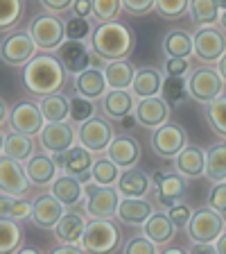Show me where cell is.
Segmentation results:
<instances>
[{"label":"cell","mask_w":226,"mask_h":254,"mask_svg":"<svg viewBox=\"0 0 226 254\" xmlns=\"http://www.w3.org/2000/svg\"><path fill=\"white\" fill-rule=\"evenodd\" d=\"M68 206L63 204L52 190L50 193H41L34 197V209H32V222L39 229H54L61 216L66 213Z\"/></svg>","instance_id":"cell-19"},{"label":"cell","mask_w":226,"mask_h":254,"mask_svg":"<svg viewBox=\"0 0 226 254\" xmlns=\"http://www.w3.org/2000/svg\"><path fill=\"white\" fill-rule=\"evenodd\" d=\"M217 5H220V9L224 11L226 9V0H217Z\"/></svg>","instance_id":"cell-61"},{"label":"cell","mask_w":226,"mask_h":254,"mask_svg":"<svg viewBox=\"0 0 226 254\" xmlns=\"http://www.w3.org/2000/svg\"><path fill=\"white\" fill-rule=\"evenodd\" d=\"M45 127V116L41 111V105L34 100H21L18 105L11 107V129L30 136H39Z\"/></svg>","instance_id":"cell-18"},{"label":"cell","mask_w":226,"mask_h":254,"mask_svg":"<svg viewBox=\"0 0 226 254\" xmlns=\"http://www.w3.org/2000/svg\"><path fill=\"white\" fill-rule=\"evenodd\" d=\"M95 5V21L106 23V21H118L120 11H125L122 0H93Z\"/></svg>","instance_id":"cell-47"},{"label":"cell","mask_w":226,"mask_h":254,"mask_svg":"<svg viewBox=\"0 0 226 254\" xmlns=\"http://www.w3.org/2000/svg\"><path fill=\"white\" fill-rule=\"evenodd\" d=\"M215 66H217V70H220V75H222V77H224V82H226V53L222 55V57H220V62H217Z\"/></svg>","instance_id":"cell-58"},{"label":"cell","mask_w":226,"mask_h":254,"mask_svg":"<svg viewBox=\"0 0 226 254\" xmlns=\"http://www.w3.org/2000/svg\"><path fill=\"white\" fill-rule=\"evenodd\" d=\"M32 209H34V200H25V195H7L2 193L0 197V216L11 218V220L25 222L32 220Z\"/></svg>","instance_id":"cell-36"},{"label":"cell","mask_w":226,"mask_h":254,"mask_svg":"<svg viewBox=\"0 0 226 254\" xmlns=\"http://www.w3.org/2000/svg\"><path fill=\"white\" fill-rule=\"evenodd\" d=\"M217 25H220V27H222V30H224V32H226V9H224V11H222V16H220V23H217Z\"/></svg>","instance_id":"cell-60"},{"label":"cell","mask_w":226,"mask_h":254,"mask_svg":"<svg viewBox=\"0 0 226 254\" xmlns=\"http://www.w3.org/2000/svg\"><path fill=\"white\" fill-rule=\"evenodd\" d=\"M188 70H190L188 57H165L163 62L165 75H188Z\"/></svg>","instance_id":"cell-51"},{"label":"cell","mask_w":226,"mask_h":254,"mask_svg":"<svg viewBox=\"0 0 226 254\" xmlns=\"http://www.w3.org/2000/svg\"><path fill=\"white\" fill-rule=\"evenodd\" d=\"M37 152V143L30 134H23V132H9V134H2V154L11 159H18L25 164L27 159L32 154Z\"/></svg>","instance_id":"cell-33"},{"label":"cell","mask_w":226,"mask_h":254,"mask_svg":"<svg viewBox=\"0 0 226 254\" xmlns=\"http://www.w3.org/2000/svg\"><path fill=\"white\" fill-rule=\"evenodd\" d=\"M93 164H95V152H90L86 145H82L77 141L68 150V161H66V168L63 170L86 184V182L93 180Z\"/></svg>","instance_id":"cell-26"},{"label":"cell","mask_w":226,"mask_h":254,"mask_svg":"<svg viewBox=\"0 0 226 254\" xmlns=\"http://www.w3.org/2000/svg\"><path fill=\"white\" fill-rule=\"evenodd\" d=\"M116 136V129H113V121L106 118L104 114H95L93 118H89L86 123L77 125V141L82 145L90 150L95 154L106 152L109 143Z\"/></svg>","instance_id":"cell-12"},{"label":"cell","mask_w":226,"mask_h":254,"mask_svg":"<svg viewBox=\"0 0 226 254\" xmlns=\"http://www.w3.org/2000/svg\"><path fill=\"white\" fill-rule=\"evenodd\" d=\"M39 105H41V111L45 116V123L70 121V98L61 91L39 98Z\"/></svg>","instance_id":"cell-34"},{"label":"cell","mask_w":226,"mask_h":254,"mask_svg":"<svg viewBox=\"0 0 226 254\" xmlns=\"http://www.w3.org/2000/svg\"><path fill=\"white\" fill-rule=\"evenodd\" d=\"M188 16L197 27L217 25V23H220V16H222V9H220V5H217V0H190Z\"/></svg>","instance_id":"cell-37"},{"label":"cell","mask_w":226,"mask_h":254,"mask_svg":"<svg viewBox=\"0 0 226 254\" xmlns=\"http://www.w3.org/2000/svg\"><path fill=\"white\" fill-rule=\"evenodd\" d=\"M195 37V57L204 64H217L226 53V32L220 25L197 27Z\"/></svg>","instance_id":"cell-13"},{"label":"cell","mask_w":226,"mask_h":254,"mask_svg":"<svg viewBox=\"0 0 226 254\" xmlns=\"http://www.w3.org/2000/svg\"><path fill=\"white\" fill-rule=\"evenodd\" d=\"M224 77L220 75L217 66L204 64L192 68V73L188 75V91H190V100L199 102V105H208V102L217 100L224 93Z\"/></svg>","instance_id":"cell-5"},{"label":"cell","mask_w":226,"mask_h":254,"mask_svg":"<svg viewBox=\"0 0 226 254\" xmlns=\"http://www.w3.org/2000/svg\"><path fill=\"white\" fill-rule=\"evenodd\" d=\"M25 170L27 175H30V182L34 186H41V189H45V186H50L54 180H57V175L61 173L59 170V166L54 164V159L50 152H34L30 159L25 161Z\"/></svg>","instance_id":"cell-23"},{"label":"cell","mask_w":226,"mask_h":254,"mask_svg":"<svg viewBox=\"0 0 226 254\" xmlns=\"http://www.w3.org/2000/svg\"><path fill=\"white\" fill-rule=\"evenodd\" d=\"M170 114H172V105L163 95H152V98H138L134 118H136V125L145 129H156L170 121Z\"/></svg>","instance_id":"cell-16"},{"label":"cell","mask_w":226,"mask_h":254,"mask_svg":"<svg viewBox=\"0 0 226 254\" xmlns=\"http://www.w3.org/2000/svg\"><path fill=\"white\" fill-rule=\"evenodd\" d=\"M32 39L37 41L39 50L43 53H57V48L66 41V23L59 14L52 11H41L30 21L27 25Z\"/></svg>","instance_id":"cell-4"},{"label":"cell","mask_w":226,"mask_h":254,"mask_svg":"<svg viewBox=\"0 0 226 254\" xmlns=\"http://www.w3.org/2000/svg\"><path fill=\"white\" fill-rule=\"evenodd\" d=\"M68 70L54 53H39L27 66H23L21 84L32 98H43L50 93H59L66 84Z\"/></svg>","instance_id":"cell-1"},{"label":"cell","mask_w":226,"mask_h":254,"mask_svg":"<svg viewBox=\"0 0 226 254\" xmlns=\"http://www.w3.org/2000/svg\"><path fill=\"white\" fill-rule=\"evenodd\" d=\"M54 254H84L86 248L82 243H59V248L52 250Z\"/></svg>","instance_id":"cell-54"},{"label":"cell","mask_w":226,"mask_h":254,"mask_svg":"<svg viewBox=\"0 0 226 254\" xmlns=\"http://www.w3.org/2000/svg\"><path fill=\"white\" fill-rule=\"evenodd\" d=\"M206 180L211 182H224L226 180V141L213 143L206 150Z\"/></svg>","instance_id":"cell-35"},{"label":"cell","mask_w":226,"mask_h":254,"mask_svg":"<svg viewBox=\"0 0 226 254\" xmlns=\"http://www.w3.org/2000/svg\"><path fill=\"white\" fill-rule=\"evenodd\" d=\"M190 9V0H156V14L165 21H177L183 18Z\"/></svg>","instance_id":"cell-45"},{"label":"cell","mask_w":226,"mask_h":254,"mask_svg":"<svg viewBox=\"0 0 226 254\" xmlns=\"http://www.w3.org/2000/svg\"><path fill=\"white\" fill-rule=\"evenodd\" d=\"M120 200L118 186L97 184L93 180L84 184V209L90 218H116Z\"/></svg>","instance_id":"cell-6"},{"label":"cell","mask_w":226,"mask_h":254,"mask_svg":"<svg viewBox=\"0 0 226 254\" xmlns=\"http://www.w3.org/2000/svg\"><path fill=\"white\" fill-rule=\"evenodd\" d=\"M168 211V216L174 220V225L179 229H185L188 227V222H190V218H192V213H195V209L188 204V202H177V204H172L170 209H165Z\"/></svg>","instance_id":"cell-48"},{"label":"cell","mask_w":226,"mask_h":254,"mask_svg":"<svg viewBox=\"0 0 226 254\" xmlns=\"http://www.w3.org/2000/svg\"><path fill=\"white\" fill-rule=\"evenodd\" d=\"M154 182V193L152 200L156 204H161L163 209H170L172 204L185 200L188 197V177L179 173V170H156L152 175Z\"/></svg>","instance_id":"cell-9"},{"label":"cell","mask_w":226,"mask_h":254,"mask_svg":"<svg viewBox=\"0 0 226 254\" xmlns=\"http://www.w3.org/2000/svg\"><path fill=\"white\" fill-rule=\"evenodd\" d=\"M59 62L63 64V68L68 70V75H79L82 70L90 68V66H100L104 59L93 50L90 41H77V39H66L61 46L57 48Z\"/></svg>","instance_id":"cell-10"},{"label":"cell","mask_w":226,"mask_h":254,"mask_svg":"<svg viewBox=\"0 0 226 254\" xmlns=\"http://www.w3.org/2000/svg\"><path fill=\"white\" fill-rule=\"evenodd\" d=\"M163 79H165L163 70H158L156 66H142V68H138L136 77H134L132 91L136 93V98L161 95V91H163Z\"/></svg>","instance_id":"cell-30"},{"label":"cell","mask_w":226,"mask_h":254,"mask_svg":"<svg viewBox=\"0 0 226 254\" xmlns=\"http://www.w3.org/2000/svg\"><path fill=\"white\" fill-rule=\"evenodd\" d=\"M90 46L104 62H113V59H129L136 48V37L127 25L118 21H106L97 23L90 39Z\"/></svg>","instance_id":"cell-2"},{"label":"cell","mask_w":226,"mask_h":254,"mask_svg":"<svg viewBox=\"0 0 226 254\" xmlns=\"http://www.w3.org/2000/svg\"><path fill=\"white\" fill-rule=\"evenodd\" d=\"M208 204L217 211H222L226 216V180L224 182H213L211 190H208Z\"/></svg>","instance_id":"cell-49"},{"label":"cell","mask_w":226,"mask_h":254,"mask_svg":"<svg viewBox=\"0 0 226 254\" xmlns=\"http://www.w3.org/2000/svg\"><path fill=\"white\" fill-rule=\"evenodd\" d=\"M50 190L63 202L66 206H75L79 202H84V182L68 175L66 170L57 175V180L50 184Z\"/></svg>","instance_id":"cell-29"},{"label":"cell","mask_w":226,"mask_h":254,"mask_svg":"<svg viewBox=\"0 0 226 254\" xmlns=\"http://www.w3.org/2000/svg\"><path fill=\"white\" fill-rule=\"evenodd\" d=\"M161 95H163L172 107H183L190 98L188 77H185V75H165Z\"/></svg>","instance_id":"cell-38"},{"label":"cell","mask_w":226,"mask_h":254,"mask_svg":"<svg viewBox=\"0 0 226 254\" xmlns=\"http://www.w3.org/2000/svg\"><path fill=\"white\" fill-rule=\"evenodd\" d=\"M86 225H89V220H86L84 213L66 211L52 232H54V236H57L59 243H82V236H84V232H86Z\"/></svg>","instance_id":"cell-28"},{"label":"cell","mask_w":226,"mask_h":254,"mask_svg":"<svg viewBox=\"0 0 226 254\" xmlns=\"http://www.w3.org/2000/svg\"><path fill=\"white\" fill-rule=\"evenodd\" d=\"M66 23V39H77V41H90L97 25H93V18H82V16L70 14L63 18Z\"/></svg>","instance_id":"cell-43"},{"label":"cell","mask_w":226,"mask_h":254,"mask_svg":"<svg viewBox=\"0 0 226 254\" xmlns=\"http://www.w3.org/2000/svg\"><path fill=\"white\" fill-rule=\"evenodd\" d=\"M172 161L174 170H179L188 180H199L206 175V150L199 148V145H190L188 143Z\"/></svg>","instance_id":"cell-25"},{"label":"cell","mask_w":226,"mask_h":254,"mask_svg":"<svg viewBox=\"0 0 226 254\" xmlns=\"http://www.w3.org/2000/svg\"><path fill=\"white\" fill-rule=\"evenodd\" d=\"M154 211H156V209H154L152 197H122L116 218L122 222V225L142 227Z\"/></svg>","instance_id":"cell-22"},{"label":"cell","mask_w":226,"mask_h":254,"mask_svg":"<svg viewBox=\"0 0 226 254\" xmlns=\"http://www.w3.org/2000/svg\"><path fill=\"white\" fill-rule=\"evenodd\" d=\"M75 91L79 95H86L90 100H102L104 93L109 91V82H106V73L100 66H90V68L82 70L79 75H75L73 79Z\"/></svg>","instance_id":"cell-24"},{"label":"cell","mask_w":226,"mask_h":254,"mask_svg":"<svg viewBox=\"0 0 226 254\" xmlns=\"http://www.w3.org/2000/svg\"><path fill=\"white\" fill-rule=\"evenodd\" d=\"M30 186L34 184L30 182V175H27L23 161L2 154L0 157V190L7 195H27Z\"/></svg>","instance_id":"cell-14"},{"label":"cell","mask_w":226,"mask_h":254,"mask_svg":"<svg viewBox=\"0 0 226 254\" xmlns=\"http://www.w3.org/2000/svg\"><path fill=\"white\" fill-rule=\"evenodd\" d=\"M23 232L21 222L11 220V218H2L0 220V252L2 254H14L21 250Z\"/></svg>","instance_id":"cell-40"},{"label":"cell","mask_w":226,"mask_h":254,"mask_svg":"<svg viewBox=\"0 0 226 254\" xmlns=\"http://www.w3.org/2000/svg\"><path fill=\"white\" fill-rule=\"evenodd\" d=\"M25 14V2L23 0H0V30L2 34L11 32Z\"/></svg>","instance_id":"cell-42"},{"label":"cell","mask_w":226,"mask_h":254,"mask_svg":"<svg viewBox=\"0 0 226 254\" xmlns=\"http://www.w3.org/2000/svg\"><path fill=\"white\" fill-rule=\"evenodd\" d=\"M215 248H217V254H226V229H224V234L215 241Z\"/></svg>","instance_id":"cell-57"},{"label":"cell","mask_w":226,"mask_h":254,"mask_svg":"<svg viewBox=\"0 0 226 254\" xmlns=\"http://www.w3.org/2000/svg\"><path fill=\"white\" fill-rule=\"evenodd\" d=\"M39 55V46L32 39L30 30H11L2 34V46H0V57L7 66L23 68Z\"/></svg>","instance_id":"cell-7"},{"label":"cell","mask_w":226,"mask_h":254,"mask_svg":"<svg viewBox=\"0 0 226 254\" xmlns=\"http://www.w3.org/2000/svg\"><path fill=\"white\" fill-rule=\"evenodd\" d=\"M224 229H226L224 213L213 209L211 204H206V206L195 209L185 232H188L192 243H197V241H201V243H215L217 238L224 234Z\"/></svg>","instance_id":"cell-8"},{"label":"cell","mask_w":226,"mask_h":254,"mask_svg":"<svg viewBox=\"0 0 226 254\" xmlns=\"http://www.w3.org/2000/svg\"><path fill=\"white\" fill-rule=\"evenodd\" d=\"M190 254H217V248L215 243H201V241H197V243H192L188 248Z\"/></svg>","instance_id":"cell-55"},{"label":"cell","mask_w":226,"mask_h":254,"mask_svg":"<svg viewBox=\"0 0 226 254\" xmlns=\"http://www.w3.org/2000/svg\"><path fill=\"white\" fill-rule=\"evenodd\" d=\"M18 252H21V254H37V252H41V250H39V248H27V245H23V248L18 250Z\"/></svg>","instance_id":"cell-59"},{"label":"cell","mask_w":226,"mask_h":254,"mask_svg":"<svg viewBox=\"0 0 226 254\" xmlns=\"http://www.w3.org/2000/svg\"><path fill=\"white\" fill-rule=\"evenodd\" d=\"M104 73L109 89H132L138 68L129 59H113V62H104Z\"/></svg>","instance_id":"cell-32"},{"label":"cell","mask_w":226,"mask_h":254,"mask_svg":"<svg viewBox=\"0 0 226 254\" xmlns=\"http://www.w3.org/2000/svg\"><path fill=\"white\" fill-rule=\"evenodd\" d=\"M122 7L132 16H145L156 9V0H122Z\"/></svg>","instance_id":"cell-50"},{"label":"cell","mask_w":226,"mask_h":254,"mask_svg":"<svg viewBox=\"0 0 226 254\" xmlns=\"http://www.w3.org/2000/svg\"><path fill=\"white\" fill-rule=\"evenodd\" d=\"M54 159V164L59 166V170L66 168V161H68V150H63V152H50Z\"/></svg>","instance_id":"cell-56"},{"label":"cell","mask_w":226,"mask_h":254,"mask_svg":"<svg viewBox=\"0 0 226 254\" xmlns=\"http://www.w3.org/2000/svg\"><path fill=\"white\" fill-rule=\"evenodd\" d=\"M118 190L122 197H152L154 193V182L145 170L138 166H129L122 168L120 180H118Z\"/></svg>","instance_id":"cell-20"},{"label":"cell","mask_w":226,"mask_h":254,"mask_svg":"<svg viewBox=\"0 0 226 254\" xmlns=\"http://www.w3.org/2000/svg\"><path fill=\"white\" fill-rule=\"evenodd\" d=\"M120 173L122 168L109 157H95V164H93V182L97 184H106V186H116L118 180H120Z\"/></svg>","instance_id":"cell-41"},{"label":"cell","mask_w":226,"mask_h":254,"mask_svg":"<svg viewBox=\"0 0 226 254\" xmlns=\"http://www.w3.org/2000/svg\"><path fill=\"white\" fill-rule=\"evenodd\" d=\"M70 14L82 16V18H95V5H93V0H75Z\"/></svg>","instance_id":"cell-53"},{"label":"cell","mask_w":226,"mask_h":254,"mask_svg":"<svg viewBox=\"0 0 226 254\" xmlns=\"http://www.w3.org/2000/svg\"><path fill=\"white\" fill-rule=\"evenodd\" d=\"M177 229L179 227H177L174 220L168 216V211H154L152 216L147 218V222L142 225V232L147 234L158 248L172 243V238L177 236Z\"/></svg>","instance_id":"cell-27"},{"label":"cell","mask_w":226,"mask_h":254,"mask_svg":"<svg viewBox=\"0 0 226 254\" xmlns=\"http://www.w3.org/2000/svg\"><path fill=\"white\" fill-rule=\"evenodd\" d=\"M41 2V7L45 11H52V14H68L70 9H73V2L75 0H39Z\"/></svg>","instance_id":"cell-52"},{"label":"cell","mask_w":226,"mask_h":254,"mask_svg":"<svg viewBox=\"0 0 226 254\" xmlns=\"http://www.w3.org/2000/svg\"><path fill=\"white\" fill-rule=\"evenodd\" d=\"M116 220L113 218H90L84 236H82V245L86 248V252H95V254L120 252L122 232L116 225Z\"/></svg>","instance_id":"cell-3"},{"label":"cell","mask_w":226,"mask_h":254,"mask_svg":"<svg viewBox=\"0 0 226 254\" xmlns=\"http://www.w3.org/2000/svg\"><path fill=\"white\" fill-rule=\"evenodd\" d=\"M120 252H125V254H156V252H161V248L154 243L147 234L142 232L132 238H127V243L120 248Z\"/></svg>","instance_id":"cell-46"},{"label":"cell","mask_w":226,"mask_h":254,"mask_svg":"<svg viewBox=\"0 0 226 254\" xmlns=\"http://www.w3.org/2000/svg\"><path fill=\"white\" fill-rule=\"evenodd\" d=\"M106 157L113 159L120 168H129V166H138L142 157L140 141L132 134H116L113 141L106 148Z\"/></svg>","instance_id":"cell-21"},{"label":"cell","mask_w":226,"mask_h":254,"mask_svg":"<svg viewBox=\"0 0 226 254\" xmlns=\"http://www.w3.org/2000/svg\"><path fill=\"white\" fill-rule=\"evenodd\" d=\"M97 114V100H90L86 95H70V121L82 125Z\"/></svg>","instance_id":"cell-44"},{"label":"cell","mask_w":226,"mask_h":254,"mask_svg":"<svg viewBox=\"0 0 226 254\" xmlns=\"http://www.w3.org/2000/svg\"><path fill=\"white\" fill-rule=\"evenodd\" d=\"M204 116L213 134L226 141V93H222L217 100L204 105Z\"/></svg>","instance_id":"cell-39"},{"label":"cell","mask_w":226,"mask_h":254,"mask_svg":"<svg viewBox=\"0 0 226 254\" xmlns=\"http://www.w3.org/2000/svg\"><path fill=\"white\" fill-rule=\"evenodd\" d=\"M138 105V98L132 89H109L100 100V111L113 123H120L125 118L134 116Z\"/></svg>","instance_id":"cell-17"},{"label":"cell","mask_w":226,"mask_h":254,"mask_svg":"<svg viewBox=\"0 0 226 254\" xmlns=\"http://www.w3.org/2000/svg\"><path fill=\"white\" fill-rule=\"evenodd\" d=\"M161 50L165 57H190V55H195V37L190 32L174 27V30L165 32Z\"/></svg>","instance_id":"cell-31"},{"label":"cell","mask_w":226,"mask_h":254,"mask_svg":"<svg viewBox=\"0 0 226 254\" xmlns=\"http://www.w3.org/2000/svg\"><path fill=\"white\" fill-rule=\"evenodd\" d=\"M73 121H59V123H45L39 132V145L45 152H63L70 150L77 143V127H73Z\"/></svg>","instance_id":"cell-15"},{"label":"cell","mask_w":226,"mask_h":254,"mask_svg":"<svg viewBox=\"0 0 226 254\" xmlns=\"http://www.w3.org/2000/svg\"><path fill=\"white\" fill-rule=\"evenodd\" d=\"M152 150L156 157L161 159H174L181 150L188 145V129L181 123H174L170 118L168 123H163L161 127L152 129Z\"/></svg>","instance_id":"cell-11"}]
</instances>
